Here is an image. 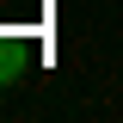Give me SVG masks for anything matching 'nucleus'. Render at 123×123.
Masks as SVG:
<instances>
[{
	"mask_svg": "<svg viewBox=\"0 0 123 123\" xmlns=\"http://www.w3.org/2000/svg\"><path fill=\"white\" fill-rule=\"evenodd\" d=\"M18 68H25V55H18V49H6V43H0V80H12Z\"/></svg>",
	"mask_w": 123,
	"mask_h": 123,
	"instance_id": "nucleus-1",
	"label": "nucleus"
}]
</instances>
